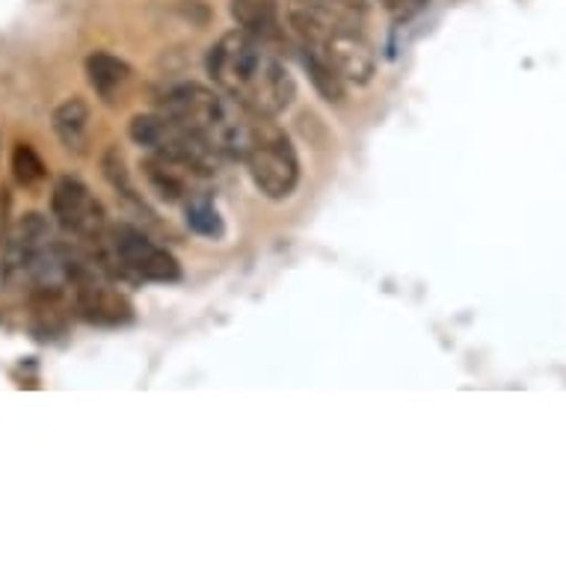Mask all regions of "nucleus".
<instances>
[{"mask_svg": "<svg viewBox=\"0 0 566 566\" xmlns=\"http://www.w3.org/2000/svg\"><path fill=\"white\" fill-rule=\"evenodd\" d=\"M303 7H315V10L333 12V15H342V19H356V12H363V3L359 0H300Z\"/></svg>", "mask_w": 566, "mask_h": 566, "instance_id": "2eb2a0df", "label": "nucleus"}, {"mask_svg": "<svg viewBox=\"0 0 566 566\" xmlns=\"http://www.w3.org/2000/svg\"><path fill=\"white\" fill-rule=\"evenodd\" d=\"M86 81L102 98H113L130 81V65L107 51H95L86 56Z\"/></svg>", "mask_w": 566, "mask_h": 566, "instance_id": "9d476101", "label": "nucleus"}, {"mask_svg": "<svg viewBox=\"0 0 566 566\" xmlns=\"http://www.w3.org/2000/svg\"><path fill=\"white\" fill-rule=\"evenodd\" d=\"M382 10L389 12V15H395V19H412V15H418V12L428 7V0H380Z\"/></svg>", "mask_w": 566, "mask_h": 566, "instance_id": "dca6fc26", "label": "nucleus"}, {"mask_svg": "<svg viewBox=\"0 0 566 566\" xmlns=\"http://www.w3.org/2000/svg\"><path fill=\"white\" fill-rule=\"evenodd\" d=\"M12 172L19 178V185L36 187L39 181H45L48 167L30 143H19V146L12 149Z\"/></svg>", "mask_w": 566, "mask_h": 566, "instance_id": "ddd939ff", "label": "nucleus"}, {"mask_svg": "<svg viewBox=\"0 0 566 566\" xmlns=\"http://www.w3.org/2000/svg\"><path fill=\"white\" fill-rule=\"evenodd\" d=\"M232 15L250 36L261 42H279L282 39V21H279L276 0H232Z\"/></svg>", "mask_w": 566, "mask_h": 566, "instance_id": "1a4fd4ad", "label": "nucleus"}, {"mask_svg": "<svg viewBox=\"0 0 566 566\" xmlns=\"http://www.w3.org/2000/svg\"><path fill=\"white\" fill-rule=\"evenodd\" d=\"M185 214L187 226H190L196 234H202V238H223V217L217 214L214 202H211L208 196H190L185 202Z\"/></svg>", "mask_w": 566, "mask_h": 566, "instance_id": "f8f14e48", "label": "nucleus"}, {"mask_svg": "<svg viewBox=\"0 0 566 566\" xmlns=\"http://www.w3.org/2000/svg\"><path fill=\"white\" fill-rule=\"evenodd\" d=\"M51 211H54L56 223L63 226L65 232L77 234L84 241H98L107 232V211L104 205L95 199V193L84 181L65 176L54 185L51 193Z\"/></svg>", "mask_w": 566, "mask_h": 566, "instance_id": "6e6552de", "label": "nucleus"}, {"mask_svg": "<svg viewBox=\"0 0 566 566\" xmlns=\"http://www.w3.org/2000/svg\"><path fill=\"white\" fill-rule=\"evenodd\" d=\"M205 65L220 93L252 116L273 119L297 98V84L285 63L270 51L268 42L250 36L247 30L220 36L208 51Z\"/></svg>", "mask_w": 566, "mask_h": 566, "instance_id": "f257e3e1", "label": "nucleus"}, {"mask_svg": "<svg viewBox=\"0 0 566 566\" xmlns=\"http://www.w3.org/2000/svg\"><path fill=\"white\" fill-rule=\"evenodd\" d=\"M303 65H306V72H308V77H312V84H315V90L324 95L326 102H342V98H344V81L335 75L329 65L321 63L317 56L306 54V51H303Z\"/></svg>", "mask_w": 566, "mask_h": 566, "instance_id": "4468645a", "label": "nucleus"}, {"mask_svg": "<svg viewBox=\"0 0 566 566\" xmlns=\"http://www.w3.org/2000/svg\"><path fill=\"white\" fill-rule=\"evenodd\" d=\"M241 160L252 185L268 199H289L300 185V160L289 134L264 116H252L250 137L243 143Z\"/></svg>", "mask_w": 566, "mask_h": 566, "instance_id": "20e7f679", "label": "nucleus"}, {"mask_svg": "<svg viewBox=\"0 0 566 566\" xmlns=\"http://www.w3.org/2000/svg\"><path fill=\"white\" fill-rule=\"evenodd\" d=\"M128 130L130 139L137 146H146L158 158L181 164V167H187L196 176H211L217 160H220V155L214 149H208L202 139L190 134L181 122H176L167 113H143V116H134Z\"/></svg>", "mask_w": 566, "mask_h": 566, "instance_id": "423d86ee", "label": "nucleus"}, {"mask_svg": "<svg viewBox=\"0 0 566 566\" xmlns=\"http://www.w3.org/2000/svg\"><path fill=\"white\" fill-rule=\"evenodd\" d=\"M160 113L181 122L190 134H196L220 158H241L243 143L250 137L252 113H247L232 98H226L223 93H214L208 86H172L164 95Z\"/></svg>", "mask_w": 566, "mask_h": 566, "instance_id": "f03ea898", "label": "nucleus"}, {"mask_svg": "<svg viewBox=\"0 0 566 566\" xmlns=\"http://www.w3.org/2000/svg\"><path fill=\"white\" fill-rule=\"evenodd\" d=\"M54 134L69 151H84L90 137V107L84 98H69L54 111Z\"/></svg>", "mask_w": 566, "mask_h": 566, "instance_id": "9b49d317", "label": "nucleus"}, {"mask_svg": "<svg viewBox=\"0 0 566 566\" xmlns=\"http://www.w3.org/2000/svg\"><path fill=\"white\" fill-rule=\"evenodd\" d=\"M95 243L102 250V268L111 276L122 273L137 282H176L181 276L176 255L128 223L107 226Z\"/></svg>", "mask_w": 566, "mask_h": 566, "instance_id": "39448f33", "label": "nucleus"}, {"mask_svg": "<svg viewBox=\"0 0 566 566\" xmlns=\"http://www.w3.org/2000/svg\"><path fill=\"white\" fill-rule=\"evenodd\" d=\"M63 276L72 282L77 312L93 324H125L134 308L111 282V273L93 261L77 259L63 250Z\"/></svg>", "mask_w": 566, "mask_h": 566, "instance_id": "0eeeda50", "label": "nucleus"}, {"mask_svg": "<svg viewBox=\"0 0 566 566\" xmlns=\"http://www.w3.org/2000/svg\"><path fill=\"white\" fill-rule=\"evenodd\" d=\"M289 19L300 39V48L329 65L344 84L363 86L371 81L377 72V60H374L371 45L356 30V21L315 10V7H303V3L291 10Z\"/></svg>", "mask_w": 566, "mask_h": 566, "instance_id": "7ed1b4c3", "label": "nucleus"}]
</instances>
